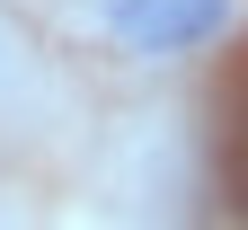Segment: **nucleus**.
Here are the masks:
<instances>
[{"label": "nucleus", "mask_w": 248, "mask_h": 230, "mask_svg": "<svg viewBox=\"0 0 248 230\" xmlns=\"http://www.w3.org/2000/svg\"><path fill=\"white\" fill-rule=\"evenodd\" d=\"M98 27L124 53L169 62V53H195V45L222 36V27H231V0H98Z\"/></svg>", "instance_id": "obj_1"}, {"label": "nucleus", "mask_w": 248, "mask_h": 230, "mask_svg": "<svg viewBox=\"0 0 248 230\" xmlns=\"http://www.w3.org/2000/svg\"><path fill=\"white\" fill-rule=\"evenodd\" d=\"M231 204L248 213V133H239V151H231Z\"/></svg>", "instance_id": "obj_2"}, {"label": "nucleus", "mask_w": 248, "mask_h": 230, "mask_svg": "<svg viewBox=\"0 0 248 230\" xmlns=\"http://www.w3.org/2000/svg\"><path fill=\"white\" fill-rule=\"evenodd\" d=\"M9 71H18V45H9V27H0V97H9Z\"/></svg>", "instance_id": "obj_3"}]
</instances>
